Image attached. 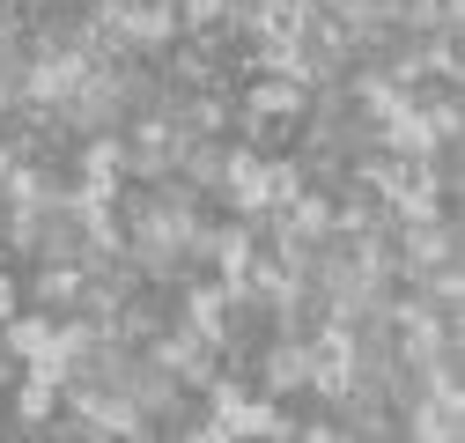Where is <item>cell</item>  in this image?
<instances>
[{
	"label": "cell",
	"mask_w": 465,
	"mask_h": 443,
	"mask_svg": "<svg viewBox=\"0 0 465 443\" xmlns=\"http://www.w3.org/2000/svg\"><path fill=\"white\" fill-rule=\"evenodd\" d=\"M229 200H237L244 214H259V207L273 200V178L259 171V155H244V162H229Z\"/></svg>",
	"instance_id": "obj_2"
},
{
	"label": "cell",
	"mask_w": 465,
	"mask_h": 443,
	"mask_svg": "<svg viewBox=\"0 0 465 443\" xmlns=\"http://www.w3.org/2000/svg\"><path fill=\"white\" fill-rule=\"evenodd\" d=\"M244 111H252V119H296V111H303V82H252Z\"/></svg>",
	"instance_id": "obj_1"
},
{
	"label": "cell",
	"mask_w": 465,
	"mask_h": 443,
	"mask_svg": "<svg viewBox=\"0 0 465 443\" xmlns=\"http://www.w3.org/2000/svg\"><path fill=\"white\" fill-rule=\"evenodd\" d=\"M214 8H222V0H185V15H193V23H207Z\"/></svg>",
	"instance_id": "obj_3"
},
{
	"label": "cell",
	"mask_w": 465,
	"mask_h": 443,
	"mask_svg": "<svg viewBox=\"0 0 465 443\" xmlns=\"http://www.w3.org/2000/svg\"><path fill=\"white\" fill-rule=\"evenodd\" d=\"M15 310V281H8V273H0V318H8Z\"/></svg>",
	"instance_id": "obj_4"
}]
</instances>
